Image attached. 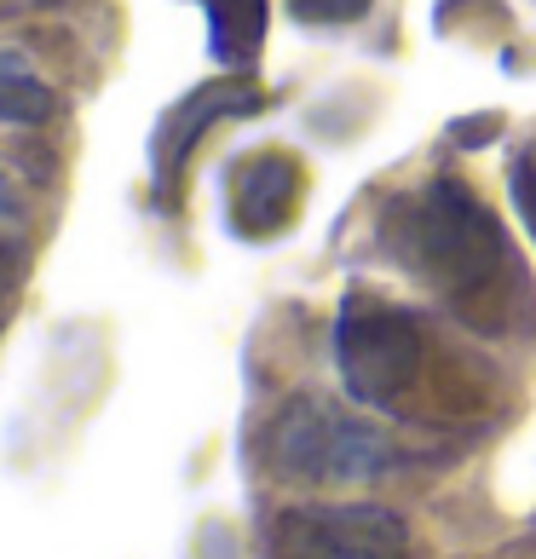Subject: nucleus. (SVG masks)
<instances>
[{"label": "nucleus", "mask_w": 536, "mask_h": 559, "mask_svg": "<svg viewBox=\"0 0 536 559\" xmlns=\"http://www.w3.org/2000/svg\"><path fill=\"white\" fill-rule=\"evenodd\" d=\"M64 110L52 81H40L24 58L0 47V121L7 128H47V121Z\"/></svg>", "instance_id": "6e6552de"}, {"label": "nucleus", "mask_w": 536, "mask_h": 559, "mask_svg": "<svg viewBox=\"0 0 536 559\" xmlns=\"http://www.w3.org/2000/svg\"><path fill=\"white\" fill-rule=\"evenodd\" d=\"M508 185H513V209L525 219V237L536 242V144L508 168Z\"/></svg>", "instance_id": "9d476101"}, {"label": "nucleus", "mask_w": 536, "mask_h": 559, "mask_svg": "<svg viewBox=\"0 0 536 559\" xmlns=\"http://www.w3.org/2000/svg\"><path fill=\"white\" fill-rule=\"evenodd\" d=\"M376 237L404 277L432 288L479 335H502L525 312V272L513 237L467 179L432 174L409 191H393L381 202Z\"/></svg>", "instance_id": "f257e3e1"}, {"label": "nucleus", "mask_w": 536, "mask_h": 559, "mask_svg": "<svg viewBox=\"0 0 536 559\" xmlns=\"http://www.w3.org/2000/svg\"><path fill=\"white\" fill-rule=\"evenodd\" d=\"M272 559H416V543L381 502H306L277 520Z\"/></svg>", "instance_id": "20e7f679"}, {"label": "nucleus", "mask_w": 536, "mask_h": 559, "mask_svg": "<svg viewBox=\"0 0 536 559\" xmlns=\"http://www.w3.org/2000/svg\"><path fill=\"white\" fill-rule=\"evenodd\" d=\"M502 133V116H467V121H450V139H473V151H479L485 139Z\"/></svg>", "instance_id": "f8f14e48"}, {"label": "nucleus", "mask_w": 536, "mask_h": 559, "mask_svg": "<svg viewBox=\"0 0 536 559\" xmlns=\"http://www.w3.org/2000/svg\"><path fill=\"white\" fill-rule=\"evenodd\" d=\"M329 346H335V369L341 386L353 392L364 409H409L416 392L427 386L432 369V329L421 312L353 288L335 312L329 329Z\"/></svg>", "instance_id": "f03ea898"}, {"label": "nucleus", "mask_w": 536, "mask_h": 559, "mask_svg": "<svg viewBox=\"0 0 536 559\" xmlns=\"http://www.w3.org/2000/svg\"><path fill=\"white\" fill-rule=\"evenodd\" d=\"M265 110V93L254 87L249 75H219L209 87H191L184 98H174L168 110L156 116L151 128V185L162 197V209H179V191H184V174H191V156L209 128L219 121H237V116H254Z\"/></svg>", "instance_id": "39448f33"}, {"label": "nucleus", "mask_w": 536, "mask_h": 559, "mask_svg": "<svg viewBox=\"0 0 536 559\" xmlns=\"http://www.w3.org/2000/svg\"><path fill=\"white\" fill-rule=\"evenodd\" d=\"M209 24V52L225 70H254L265 47V0H196Z\"/></svg>", "instance_id": "0eeeda50"}, {"label": "nucleus", "mask_w": 536, "mask_h": 559, "mask_svg": "<svg viewBox=\"0 0 536 559\" xmlns=\"http://www.w3.org/2000/svg\"><path fill=\"white\" fill-rule=\"evenodd\" d=\"M17 219V191H12V179L0 174V225H12Z\"/></svg>", "instance_id": "4468645a"}, {"label": "nucleus", "mask_w": 536, "mask_h": 559, "mask_svg": "<svg viewBox=\"0 0 536 559\" xmlns=\"http://www.w3.org/2000/svg\"><path fill=\"white\" fill-rule=\"evenodd\" d=\"M376 0H288V17L306 29H341V24H358L369 17Z\"/></svg>", "instance_id": "1a4fd4ad"}, {"label": "nucleus", "mask_w": 536, "mask_h": 559, "mask_svg": "<svg viewBox=\"0 0 536 559\" xmlns=\"http://www.w3.org/2000/svg\"><path fill=\"white\" fill-rule=\"evenodd\" d=\"M17 288H24V254H17V242L0 237V323L12 318V300Z\"/></svg>", "instance_id": "9b49d317"}, {"label": "nucleus", "mask_w": 536, "mask_h": 559, "mask_svg": "<svg viewBox=\"0 0 536 559\" xmlns=\"http://www.w3.org/2000/svg\"><path fill=\"white\" fill-rule=\"evenodd\" d=\"M300 202H306V168L288 151H254V156L231 162L225 214H231V231L242 242L283 237L300 219Z\"/></svg>", "instance_id": "423d86ee"}, {"label": "nucleus", "mask_w": 536, "mask_h": 559, "mask_svg": "<svg viewBox=\"0 0 536 559\" xmlns=\"http://www.w3.org/2000/svg\"><path fill=\"white\" fill-rule=\"evenodd\" d=\"M70 7H81V0H0V24L17 12H70Z\"/></svg>", "instance_id": "ddd939ff"}, {"label": "nucleus", "mask_w": 536, "mask_h": 559, "mask_svg": "<svg viewBox=\"0 0 536 559\" xmlns=\"http://www.w3.org/2000/svg\"><path fill=\"white\" fill-rule=\"evenodd\" d=\"M265 467L295 485H364L398 467V444L353 409L295 392L265 427Z\"/></svg>", "instance_id": "7ed1b4c3"}]
</instances>
